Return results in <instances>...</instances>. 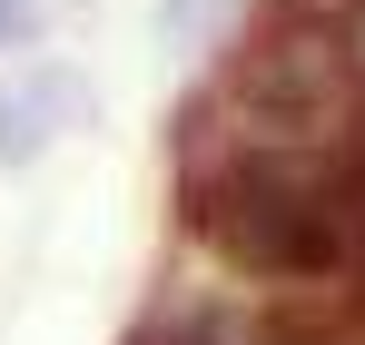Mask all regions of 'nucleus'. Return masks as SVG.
Segmentation results:
<instances>
[{"mask_svg": "<svg viewBox=\"0 0 365 345\" xmlns=\"http://www.w3.org/2000/svg\"><path fill=\"white\" fill-rule=\"evenodd\" d=\"M30 40H40V10H30V0H0V59L30 50Z\"/></svg>", "mask_w": 365, "mask_h": 345, "instance_id": "obj_4", "label": "nucleus"}, {"mask_svg": "<svg viewBox=\"0 0 365 345\" xmlns=\"http://www.w3.org/2000/svg\"><path fill=\"white\" fill-rule=\"evenodd\" d=\"M89 128H99V79H89L79 59H60V50L0 59V177L50 168Z\"/></svg>", "mask_w": 365, "mask_h": 345, "instance_id": "obj_2", "label": "nucleus"}, {"mask_svg": "<svg viewBox=\"0 0 365 345\" xmlns=\"http://www.w3.org/2000/svg\"><path fill=\"white\" fill-rule=\"evenodd\" d=\"M336 40H346V59H356V79H365V0L336 10Z\"/></svg>", "mask_w": 365, "mask_h": 345, "instance_id": "obj_5", "label": "nucleus"}, {"mask_svg": "<svg viewBox=\"0 0 365 345\" xmlns=\"http://www.w3.org/2000/svg\"><path fill=\"white\" fill-rule=\"evenodd\" d=\"M237 0H148V50L168 69H207V59L237 40Z\"/></svg>", "mask_w": 365, "mask_h": 345, "instance_id": "obj_3", "label": "nucleus"}, {"mask_svg": "<svg viewBox=\"0 0 365 345\" xmlns=\"http://www.w3.org/2000/svg\"><path fill=\"white\" fill-rule=\"evenodd\" d=\"M178 227L237 287L356 306L365 296V148L356 158L187 148L178 158Z\"/></svg>", "mask_w": 365, "mask_h": 345, "instance_id": "obj_1", "label": "nucleus"}]
</instances>
